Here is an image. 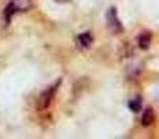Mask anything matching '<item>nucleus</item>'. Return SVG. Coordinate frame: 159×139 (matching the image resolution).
<instances>
[{"label": "nucleus", "instance_id": "obj_1", "mask_svg": "<svg viewBox=\"0 0 159 139\" xmlns=\"http://www.w3.org/2000/svg\"><path fill=\"white\" fill-rule=\"evenodd\" d=\"M106 22L107 28L112 33H121L123 32V25L117 17V10L115 7H110L106 13Z\"/></svg>", "mask_w": 159, "mask_h": 139}, {"label": "nucleus", "instance_id": "obj_2", "mask_svg": "<svg viewBox=\"0 0 159 139\" xmlns=\"http://www.w3.org/2000/svg\"><path fill=\"white\" fill-rule=\"evenodd\" d=\"M59 84H60V81L56 82V84L53 85L52 88H49L48 90H45V92L42 93L41 99H39V103H41V107H42V109H46V107H49V106H50V103H52L53 98H55L56 88L59 86Z\"/></svg>", "mask_w": 159, "mask_h": 139}, {"label": "nucleus", "instance_id": "obj_3", "mask_svg": "<svg viewBox=\"0 0 159 139\" xmlns=\"http://www.w3.org/2000/svg\"><path fill=\"white\" fill-rule=\"evenodd\" d=\"M8 6H10L16 13H18V11H25L31 7V0H11V2L8 3Z\"/></svg>", "mask_w": 159, "mask_h": 139}, {"label": "nucleus", "instance_id": "obj_4", "mask_svg": "<svg viewBox=\"0 0 159 139\" xmlns=\"http://www.w3.org/2000/svg\"><path fill=\"white\" fill-rule=\"evenodd\" d=\"M77 42H78V45L81 47L87 49V47H89L91 45H92L93 36H92V33H91V32H82V33H80V35H78Z\"/></svg>", "mask_w": 159, "mask_h": 139}, {"label": "nucleus", "instance_id": "obj_5", "mask_svg": "<svg viewBox=\"0 0 159 139\" xmlns=\"http://www.w3.org/2000/svg\"><path fill=\"white\" fill-rule=\"evenodd\" d=\"M141 123H143L144 127L152 125V124L155 123V111L151 107L145 109V111H144V114H143V118H141Z\"/></svg>", "mask_w": 159, "mask_h": 139}, {"label": "nucleus", "instance_id": "obj_6", "mask_svg": "<svg viewBox=\"0 0 159 139\" xmlns=\"http://www.w3.org/2000/svg\"><path fill=\"white\" fill-rule=\"evenodd\" d=\"M151 33L149 32H144L140 35V38H138V45H140L141 49H148L149 47V43H151Z\"/></svg>", "mask_w": 159, "mask_h": 139}, {"label": "nucleus", "instance_id": "obj_7", "mask_svg": "<svg viewBox=\"0 0 159 139\" xmlns=\"http://www.w3.org/2000/svg\"><path fill=\"white\" fill-rule=\"evenodd\" d=\"M129 107H130V110H131V111H134V113L140 111V110H141V100H140V99H134V100H131L129 103Z\"/></svg>", "mask_w": 159, "mask_h": 139}]
</instances>
